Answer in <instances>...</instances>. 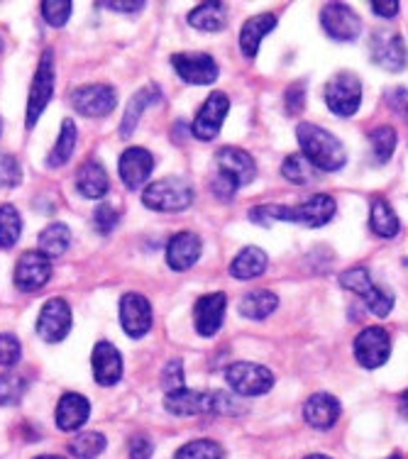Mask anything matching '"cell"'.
I'll list each match as a JSON object with an SVG mask.
<instances>
[{"mask_svg":"<svg viewBox=\"0 0 408 459\" xmlns=\"http://www.w3.org/2000/svg\"><path fill=\"white\" fill-rule=\"evenodd\" d=\"M164 408L171 415H205V413H218V396L215 394H205V391H194V389H178L174 394L164 396Z\"/></svg>","mask_w":408,"mask_h":459,"instance_id":"obj_16","label":"cell"},{"mask_svg":"<svg viewBox=\"0 0 408 459\" xmlns=\"http://www.w3.org/2000/svg\"><path fill=\"white\" fill-rule=\"evenodd\" d=\"M72 106L83 117H106L116 110L117 93L108 83H89L74 91Z\"/></svg>","mask_w":408,"mask_h":459,"instance_id":"obj_8","label":"cell"},{"mask_svg":"<svg viewBox=\"0 0 408 459\" xmlns=\"http://www.w3.org/2000/svg\"><path fill=\"white\" fill-rule=\"evenodd\" d=\"M228 110H230V98L221 93V91H215V93L205 98V103L201 106L194 125H191V133H194L195 140H215L221 134V127L225 123Z\"/></svg>","mask_w":408,"mask_h":459,"instance_id":"obj_10","label":"cell"},{"mask_svg":"<svg viewBox=\"0 0 408 459\" xmlns=\"http://www.w3.org/2000/svg\"><path fill=\"white\" fill-rule=\"evenodd\" d=\"M320 22L335 42H355L362 32V20L345 3H328L320 13Z\"/></svg>","mask_w":408,"mask_h":459,"instance_id":"obj_11","label":"cell"},{"mask_svg":"<svg viewBox=\"0 0 408 459\" xmlns=\"http://www.w3.org/2000/svg\"><path fill=\"white\" fill-rule=\"evenodd\" d=\"M326 103L337 117H352L362 103V83L355 74L343 71L333 76L326 86Z\"/></svg>","mask_w":408,"mask_h":459,"instance_id":"obj_5","label":"cell"},{"mask_svg":"<svg viewBox=\"0 0 408 459\" xmlns=\"http://www.w3.org/2000/svg\"><path fill=\"white\" fill-rule=\"evenodd\" d=\"M215 167H218L215 177L228 181L235 188L252 184L255 177H257V164H255V160L249 157L247 152L238 150V147H225V150L218 152Z\"/></svg>","mask_w":408,"mask_h":459,"instance_id":"obj_7","label":"cell"},{"mask_svg":"<svg viewBox=\"0 0 408 459\" xmlns=\"http://www.w3.org/2000/svg\"><path fill=\"white\" fill-rule=\"evenodd\" d=\"M72 306L64 299H49L37 316V335L45 342H62L72 330Z\"/></svg>","mask_w":408,"mask_h":459,"instance_id":"obj_9","label":"cell"},{"mask_svg":"<svg viewBox=\"0 0 408 459\" xmlns=\"http://www.w3.org/2000/svg\"><path fill=\"white\" fill-rule=\"evenodd\" d=\"M303 418L316 430H330L340 418V401L330 394H313L303 406Z\"/></svg>","mask_w":408,"mask_h":459,"instance_id":"obj_23","label":"cell"},{"mask_svg":"<svg viewBox=\"0 0 408 459\" xmlns=\"http://www.w3.org/2000/svg\"><path fill=\"white\" fill-rule=\"evenodd\" d=\"M369 228H372V232L377 238L384 239H391L399 235V218H396L394 208H391L386 201H382V198H377L372 204V211H369Z\"/></svg>","mask_w":408,"mask_h":459,"instance_id":"obj_30","label":"cell"},{"mask_svg":"<svg viewBox=\"0 0 408 459\" xmlns=\"http://www.w3.org/2000/svg\"><path fill=\"white\" fill-rule=\"evenodd\" d=\"M340 286L347 289V291L357 293V296H367V293L372 291V274H369V269H364V266H355V269H347L340 274Z\"/></svg>","mask_w":408,"mask_h":459,"instance_id":"obj_38","label":"cell"},{"mask_svg":"<svg viewBox=\"0 0 408 459\" xmlns=\"http://www.w3.org/2000/svg\"><path fill=\"white\" fill-rule=\"evenodd\" d=\"M35 459H66V457H59V455H39Z\"/></svg>","mask_w":408,"mask_h":459,"instance_id":"obj_51","label":"cell"},{"mask_svg":"<svg viewBox=\"0 0 408 459\" xmlns=\"http://www.w3.org/2000/svg\"><path fill=\"white\" fill-rule=\"evenodd\" d=\"M161 386L167 389V394L184 389V364H181V359L167 364V369L161 374Z\"/></svg>","mask_w":408,"mask_h":459,"instance_id":"obj_45","label":"cell"},{"mask_svg":"<svg viewBox=\"0 0 408 459\" xmlns=\"http://www.w3.org/2000/svg\"><path fill=\"white\" fill-rule=\"evenodd\" d=\"M49 279H52V259L45 252L30 249L20 256L18 266H15V286L20 291H39Z\"/></svg>","mask_w":408,"mask_h":459,"instance_id":"obj_13","label":"cell"},{"mask_svg":"<svg viewBox=\"0 0 408 459\" xmlns=\"http://www.w3.org/2000/svg\"><path fill=\"white\" fill-rule=\"evenodd\" d=\"M171 66L178 74V79L194 83V86H208V83H213L218 79V64H215L211 54H174Z\"/></svg>","mask_w":408,"mask_h":459,"instance_id":"obj_15","label":"cell"},{"mask_svg":"<svg viewBox=\"0 0 408 459\" xmlns=\"http://www.w3.org/2000/svg\"><path fill=\"white\" fill-rule=\"evenodd\" d=\"M369 142H372V152L377 164H386L391 160L394 150H396V133H394V127H389V125H382V127H377L369 134Z\"/></svg>","mask_w":408,"mask_h":459,"instance_id":"obj_36","label":"cell"},{"mask_svg":"<svg viewBox=\"0 0 408 459\" xmlns=\"http://www.w3.org/2000/svg\"><path fill=\"white\" fill-rule=\"evenodd\" d=\"M364 303H367V308L372 310L374 316L386 318L391 308H394V293L382 289V286H372V291L364 296Z\"/></svg>","mask_w":408,"mask_h":459,"instance_id":"obj_41","label":"cell"},{"mask_svg":"<svg viewBox=\"0 0 408 459\" xmlns=\"http://www.w3.org/2000/svg\"><path fill=\"white\" fill-rule=\"evenodd\" d=\"M54 83H56V69H54V52L52 49H45L42 59L37 64L35 79H32V86H30V98H27V117L25 125L27 130H32L37 125V120L42 117L45 108L49 106V100L54 96Z\"/></svg>","mask_w":408,"mask_h":459,"instance_id":"obj_4","label":"cell"},{"mask_svg":"<svg viewBox=\"0 0 408 459\" xmlns=\"http://www.w3.org/2000/svg\"><path fill=\"white\" fill-rule=\"evenodd\" d=\"M0 134H3V120H0Z\"/></svg>","mask_w":408,"mask_h":459,"instance_id":"obj_56","label":"cell"},{"mask_svg":"<svg viewBox=\"0 0 408 459\" xmlns=\"http://www.w3.org/2000/svg\"><path fill=\"white\" fill-rule=\"evenodd\" d=\"M108 10L113 13H127V15H135L144 8V3H106Z\"/></svg>","mask_w":408,"mask_h":459,"instance_id":"obj_50","label":"cell"},{"mask_svg":"<svg viewBox=\"0 0 408 459\" xmlns=\"http://www.w3.org/2000/svg\"><path fill=\"white\" fill-rule=\"evenodd\" d=\"M160 86H154V83H147L144 89H140L133 96V100L127 103V110H125L123 125H120V137H130L135 133V127L140 125V117H143L144 108L152 106V103H157L160 100Z\"/></svg>","mask_w":408,"mask_h":459,"instance_id":"obj_26","label":"cell"},{"mask_svg":"<svg viewBox=\"0 0 408 459\" xmlns=\"http://www.w3.org/2000/svg\"><path fill=\"white\" fill-rule=\"evenodd\" d=\"M76 142H79L76 123L72 117H66L62 123V130H59V137L54 142L52 152H49V157H47V167L62 169L64 164H69V160L74 157V150H76Z\"/></svg>","mask_w":408,"mask_h":459,"instance_id":"obj_28","label":"cell"},{"mask_svg":"<svg viewBox=\"0 0 408 459\" xmlns=\"http://www.w3.org/2000/svg\"><path fill=\"white\" fill-rule=\"evenodd\" d=\"M22 235V218L15 205H0V247L10 249L18 245Z\"/></svg>","mask_w":408,"mask_h":459,"instance_id":"obj_33","label":"cell"},{"mask_svg":"<svg viewBox=\"0 0 408 459\" xmlns=\"http://www.w3.org/2000/svg\"><path fill=\"white\" fill-rule=\"evenodd\" d=\"M27 384L18 374H0V406H13L25 396Z\"/></svg>","mask_w":408,"mask_h":459,"instance_id":"obj_40","label":"cell"},{"mask_svg":"<svg viewBox=\"0 0 408 459\" xmlns=\"http://www.w3.org/2000/svg\"><path fill=\"white\" fill-rule=\"evenodd\" d=\"M201 252H204V245H201V238L195 232H178L169 239L167 264L174 272H187L201 259Z\"/></svg>","mask_w":408,"mask_h":459,"instance_id":"obj_21","label":"cell"},{"mask_svg":"<svg viewBox=\"0 0 408 459\" xmlns=\"http://www.w3.org/2000/svg\"><path fill=\"white\" fill-rule=\"evenodd\" d=\"M225 306H228L225 293H205L195 300L194 323L198 335L213 337L221 330L222 320H225Z\"/></svg>","mask_w":408,"mask_h":459,"instance_id":"obj_17","label":"cell"},{"mask_svg":"<svg viewBox=\"0 0 408 459\" xmlns=\"http://www.w3.org/2000/svg\"><path fill=\"white\" fill-rule=\"evenodd\" d=\"M316 171H318V169L313 167L311 161L306 160L303 154H291V157H286L284 164H282V174H284V178L296 186H306L311 184V181H316Z\"/></svg>","mask_w":408,"mask_h":459,"instance_id":"obj_35","label":"cell"},{"mask_svg":"<svg viewBox=\"0 0 408 459\" xmlns=\"http://www.w3.org/2000/svg\"><path fill=\"white\" fill-rule=\"evenodd\" d=\"M117 222H120V212L116 211V205L100 204L93 212V225H96V232H100V235H110Z\"/></svg>","mask_w":408,"mask_h":459,"instance_id":"obj_44","label":"cell"},{"mask_svg":"<svg viewBox=\"0 0 408 459\" xmlns=\"http://www.w3.org/2000/svg\"><path fill=\"white\" fill-rule=\"evenodd\" d=\"M3 47H5V45H3V37H0V52H3Z\"/></svg>","mask_w":408,"mask_h":459,"instance_id":"obj_55","label":"cell"},{"mask_svg":"<svg viewBox=\"0 0 408 459\" xmlns=\"http://www.w3.org/2000/svg\"><path fill=\"white\" fill-rule=\"evenodd\" d=\"M389 459H404V457H401V455H391Z\"/></svg>","mask_w":408,"mask_h":459,"instance_id":"obj_53","label":"cell"},{"mask_svg":"<svg viewBox=\"0 0 408 459\" xmlns=\"http://www.w3.org/2000/svg\"><path fill=\"white\" fill-rule=\"evenodd\" d=\"M22 357V344L13 333H0V367H15Z\"/></svg>","mask_w":408,"mask_h":459,"instance_id":"obj_42","label":"cell"},{"mask_svg":"<svg viewBox=\"0 0 408 459\" xmlns=\"http://www.w3.org/2000/svg\"><path fill=\"white\" fill-rule=\"evenodd\" d=\"M188 25L204 32H221L222 27L228 25V10L222 3H201L188 15Z\"/></svg>","mask_w":408,"mask_h":459,"instance_id":"obj_29","label":"cell"},{"mask_svg":"<svg viewBox=\"0 0 408 459\" xmlns=\"http://www.w3.org/2000/svg\"><path fill=\"white\" fill-rule=\"evenodd\" d=\"M335 201L326 194H318L303 201L301 205H259L255 211H249V221L255 222H299L303 228H323L326 222L335 218Z\"/></svg>","mask_w":408,"mask_h":459,"instance_id":"obj_1","label":"cell"},{"mask_svg":"<svg viewBox=\"0 0 408 459\" xmlns=\"http://www.w3.org/2000/svg\"><path fill=\"white\" fill-rule=\"evenodd\" d=\"M174 459H225V450L213 440H194L184 445Z\"/></svg>","mask_w":408,"mask_h":459,"instance_id":"obj_37","label":"cell"},{"mask_svg":"<svg viewBox=\"0 0 408 459\" xmlns=\"http://www.w3.org/2000/svg\"><path fill=\"white\" fill-rule=\"evenodd\" d=\"M279 306V299H276V293L266 291V289H259V291L247 293L245 299L240 300V313L245 318L252 320H262L266 316H272Z\"/></svg>","mask_w":408,"mask_h":459,"instance_id":"obj_32","label":"cell"},{"mask_svg":"<svg viewBox=\"0 0 408 459\" xmlns=\"http://www.w3.org/2000/svg\"><path fill=\"white\" fill-rule=\"evenodd\" d=\"M76 188L83 198H103L110 188V178H108L106 169L98 161H86L81 164L76 171Z\"/></svg>","mask_w":408,"mask_h":459,"instance_id":"obj_24","label":"cell"},{"mask_svg":"<svg viewBox=\"0 0 408 459\" xmlns=\"http://www.w3.org/2000/svg\"><path fill=\"white\" fill-rule=\"evenodd\" d=\"M106 435L91 430V433L76 435V437L69 442V452H72L76 459H96L106 452Z\"/></svg>","mask_w":408,"mask_h":459,"instance_id":"obj_34","label":"cell"},{"mask_svg":"<svg viewBox=\"0 0 408 459\" xmlns=\"http://www.w3.org/2000/svg\"><path fill=\"white\" fill-rule=\"evenodd\" d=\"M274 27H276V18L274 15H269V13L249 18L247 22L242 25V32H240V47H242V52H245V56L255 59L259 52V45H262V39H265V35H269Z\"/></svg>","mask_w":408,"mask_h":459,"instance_id":"obj_25","label":"cell"},{"mask_svg":"<svg viewBox=\"0 0 408 459\" xmlns=\"http://www.w3.org/2000/svg\"><path fill=\"white\" fill-rule=\"evenodd\" d=\"M154 316H152V303L143 293H125L120 299V325L127 337L140 340L152 330Z\"/></svg>","mask_w":408,"mask_h":459,"instance_id":"obj_14","label":"cell"},{"mask_svg":"<svg viewBox=\"0 0 408 459\" xmlns=\"http://www.w3.org/2000/svg\"><path fill=\"white\" fill-rule=\"evenodd\" d=\"M143 204L157 212H181L194 204V188L184 178H160L144 188Z\"/></svg>","mask_w":408,"mask_h":459,"instance_id":"obj_3","label":"cell"},{"mask_svg":"<svg viewBox=\"0 0 408 459\" xmlns=\"http://www.w3.org/2000/svg\"><path fill=\"white\" fill-rule=\"evenodd\" d=\"M266 264H269V256L265 255V249L245 247L232 259L230 274L240 281H249V279H257V276L265 274Z\"/></svg>","mask_w":408,"mask_h":459,"instance_id":"obj_27","label":"cell"},{"mask_svg":"<svg viewBox=\"0 0 408 459\" xmlns=\"http://www.w3.org/2000/svg\"><path fill=\"white\" fill-rule=\"evenodd\" d=\"M399 3H396V0H386V3H379V0H377V3H372V13L374 15H379V18H396V15H399Z\"/></svg>","mask_w":408,"mask_h":459,"instance_id":"obj_49","label":"cell"},{"mask_svg":"<svg viewBox=\"0 0 408 459\" xmlns=\"http://www.w3.org/2000/svg\"><path fill=\"white\" fill-rule=\"evenodd\" d=\"M372 59L384 71H401L408 62V49L404 37L389 35V32H377L372 37Z\"/></svg>","mask_w":408,"mask_h":459,"instance_id":"obj_19","label":"cell"},{"mask_svg":"<svg viewBox=\"0 0 408 459\" xmlns=\"http://www.w3.org/2000/svg\"><path fill=\"white\" fill-rule=\"evenodd\" d=\"M391 354L389 333L379 325L364 327L355 337V357L364 369H379Z\"/></svg>","mask_w":408,"mask_h":459,"instance_id":"obj_12","label":"cell"},{"mask_svg":"<svg viewBox=\"0 0 408 459\" xmlns=\"http://www.w3.org/2000/svg\"><path fill=\"white\" fill-rule=\"evenodd\" d=\"M20 181H22V169H20V161L15 160L13 154L0 152V186H5V188H15Z\"/></svg>","mask_w":408,"mask_h":459,"instance_id":"obj_43","label":"cell"},{"mask_svg":"<svg viewBox=\"0 0 408 459\" xmlns=\"http://www.w3.org/2000/svg\"><path fill=\"white\" fill-rule=\"evenodd\" d=\"M72 245V230L66 228L64 222H52L42 230L39 235V252H45L49 259L54 256H62Z\"/></svg>","mask_w":408,"mask_h":459,"instance_id":"obj_31","label":"cell"},{"mask_svg":"<svg viewBox=\"0 0 408 459\" xmlns=\"http://www.w3.org/2000/svg\"><path fill=\"white\" fill-rule=\"evenodd\" d=\"M39 10H42V18H45L47 25L64 27L72 18L74 3L72 0H45Z\"/></svg>","mask_w":408,"mask_h":459,"instance_id":"obj_39","label":"cell"},{"mask_svg":"<svg viewBox=\"0 0 408 459\" xmlns=\"http://www.w3.org/2000/svg\"><path fill=\"white\" fill-rule=\"evenodd\" d=\"M91 415V403L89 398H83L81 394H64L56 403V413H54V420H56V428L62 433H76L79 428L86 425Z\"/></svg>","mask_w":408,"mask_h":459,"instance_id":"obj_22","label":"cell"},{"mask_svg":"<svg viewBox=\"0 0 408 459\" xmlns=\"http://www.w3.org/2000/svg\"><path fill=\"white\" fill-rule=\"evenodd\" d=\"M225 379H228V386L240 396H262L274 386V374L262 364L252 362L230 364L225 371Z\"/></svg>","mask_w":408,"mask_h":459,"instance_id":"obj_6","label":"cell"},{"mask_svg":"<svg viewBox=\"0 0 408 459\" xmlns=\"http://www.w3.org/2000/svg\"><path fill=\"white\" fill-rule=\"evenodd\" d=\"M152 455H154V445L150 442V437L135 435L130 440V459H152Z\"/></svg>","mask_w":408,"mask_h":459,"instance_id":"obj_47","label":"cell"},{"mask_svg":"<svg viewBox=\"0 0 408 459\" xmlns=\"http://www.w3.org/2000/svg\"><path fill=\"white\" fill-rule=\"evenodd\" d=\"M306 459H330V457H326V455H311V457H306Z\"/></svg>","mask_w":408,"mask_h":459,"instance_id":"obj_52","label":"cell"},{"mask_svg":"<svg viewBox=\"0 0 408 459\" xmlns=\"http://www.w3.org/2000/svg\"><path fill=\"white\" fill-rule=\"evenodd\" d=\"M401 401H408V391H406V394H404V396H401Z\"/></svg>","mask_w":408,"mask_h":459,"instance_id":"obj_54","label":"cell"},{"mask_svg":"<svg viewBox=\"0 0 408 459\" xmlns=\"http://www.w3.org/2000/svg\"><path fill=\"white\" fill-rule=\"evenodd\" d=\"M91 367H93V379L100 386H116L123 379V354L110 342H98L93 347Z\"/></svg>","mask_w":408,"mask_h":459,"instance_id":"obj_20","label":"cell"},{"mask_svg":"<svg viewBox=\"0 0 408 459\" xmlns=\"http://www.w3.org/2000/svg\"><path fill=\"white\" fill-rule=\"evenodd\" d=\"M303 103H306V89H303V83H293L291 89L286 91V110L291 115H299L303 110Z\"/></svg>","mask_w":408,"mask_h":459,"instance_id":"obj_46","label":"cell"},{"mask_svg":"<svg viewBox=\"0 0 408 459\" xmlns=\"http://www.w3.org/2000/svg\"><path fill=\"white\" fill-rule=\"evenodd\" d=\"M389 108L404 120H408V89L389 91Z\"/></svg>","mask_w":408,"mask_h":459,"instance_id":"obj_48","label":"cell"},{"mask_svg":"<svg viewBox=\"0 0 408 459\" xmlns=\"http://www.w3.org/2000/svg\"><path fill=\"white\" fill-rule=\"evenodd\" d=\"M152 169H154V157L144 147H130V150H125L123 157H120V164H117L120 178H123V184L130 191H137L140 186L150 181Z\"/></svg>","mask_w":408,"mask_h":459,"instance_id":"obj_18","label":"cell"},{"mask_svg":"<svg viewBox=\"0 0 408 459\" xmlns=\"http://www.w3.org/2000/svg\"><path fill=\"white\" fill-rule=\"evenodd\" d=\"M296 137L301 144V154L311 161L318 171H340L345 167L347 154L343 142L335 134L323 130L320 125L301 123L296 127Z\"/></svg>","mask_w":408,"mask_h":459,"instance_id":"obj_2","label":"cell"}]
</instances>
